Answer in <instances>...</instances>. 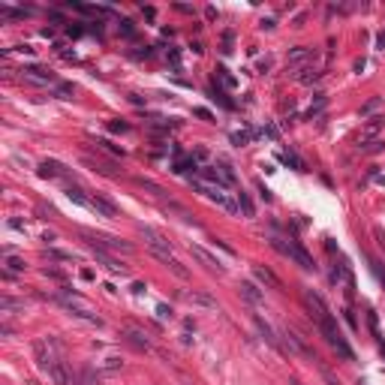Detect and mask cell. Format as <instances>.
I'll return each mask as SVG.
<instances>
[{
    "mask_svg": "<svg viewBox=\"0 0 385 385\" xmlns=\"http://www.w3.org/2000/svg\"><path fill=\"white\" fill-rule=\"evenodd\" d=\"M181 298H184L187 304H196V307H208V310H214V307H217V301L211 298V295H202V292H184Z\"/></svg>",
    "mask_w": 385,
    "mask_h": 385,
    "instance_id": "8",
    "label": "cell"
},
{
    "mask_svg": "<svg viewBox=\"0 0 385 385\" xmlns=\"http://www.w3.org/2000/svg\"><path fill=\"white\" fill-rule=\"evenodd\" d=\"M319 76H322V73H319L316 66H301V69H298V76H295V78H298L301 84H310V81H316Z\"/></svg>",
    "mask_w": 385,
    "mask_h": 385,
    "instance_id": "18",
    "label": "cell"
},
{
    "mask_svg": "<svg viewBox=\"0 0 385 385\" xmlns=\"http://www.w3.org/2000/svg\"><path fill=\"white\" fill-rule=\"evenodd\" d=\"M238 211H244V217H253V202L247 199V192H238Z\"/></svg>",
    "mask_w": 385,
    "mask_h": 385,
    "instance_id": "22",
    "label": "cell"
},
{
    "mask_svg": "<svg viewBox=\"0 0 385 385\" xmlns=\"http://www.w3.org/2000/svg\"><path fill=\"white\" fill-rule=\"evenodd\" d=\"M256 277L262 280V283H268V286H274V289H280L283 283H280V277L271 271V268H265V265H256Z\"/></svg>",
    "mask_w": 385,
    "mask_h": 385,
    "instance_id": "16",
    "label": "cell"
},
{
    "mask_svg": "<svg viewBox=\"0 0 385 385\" xmlns=\"http://www.w3.org/2000/svg\"><path fill=\"white\" fill-rule=\"evenodd\" d=\"M21 78L30 84H55L58 81V76L45 66H21Z\"/></svg>",
    "mask_w": 385,
    "mask_h": 385,
    "instance_id": "5",
    "label": "cell"
},
{
    "mask_svg": "<svg viewBox=\"0 0 385 385\" xmlns=\"http://www.w3.org/2000/svg\"><path fill=\"white\" fill-rule=\"evenodd\" d=\"M91 250H94V256H96V259H99L109 271H115V274H127V265H124V262H117L115 256H109L102 247H91Z\"/></svg>",
    "mask_w": 385,
    "mask_h": 385,
    "instance_id": "7",
    "label": "cell"
},
{
    "mask_svg": "<svg viewBox=\"0 0 385 385\" xmlns=\"http://www.w3.org/2000/svg\"><path fill=\"white\" fill-rule=\"evenodd\" d=\"M39 174H42V178H63L66 169H63L60 163H55V160H45V163L39 166Z\"/></svg>",
    "mask_w": 385,
    "mask_h": 385,
    "instance_id": "14",
    "label": "cell"
},
{
    "mask_svg": "<svg viewBox=\"0 0 385 385\" xmlns=\"http://www.w3.org/2000/svg\"><path fill=\"white\" fill-rule=\"evenodd\" d=\"M51 256L60 259V262H76V256H73V253H63V250H51Z\"/></svg>",
    "mask_w": 385,
    "mask_h": 385,
    "instance_id": "28",
    "label": "cell"
},
{
    "mask_svg": "<svg viewBox=\"0 0 385 385\" xmlns=\"http://www.w3.org/2000/svg\"><path fill=\"white\" fill-rule=\"evenodd\" d=\"M256 325H259V331H262V337H265L271 346H277V337H274V328L265 322V319H262V316H256Z\"/></svg>",
    "mask_w": 385,
    "mask_h": 385,
    "instance_id": "19",
    "label": "cell"
},
{
    "mask_svg": "<svg viewBox=\"0 0 385 385\" xmlns=\"http://www.w3.org/2000/svg\"><path fill=\"white\" fill-rule=\"evenodd\" d=\"M217 76H220V78H223V84H226V87H235V78H232V76H229V73H226V69H223V66H220V69H217Z\"/></svg>",
    "mask_w": 385,
    "mask_h": 385,
    "instance_id": "27",
    "label": "cell"
},
{
    "mask_svg": "<svg viewBox=\"0 0 385 385\" xmlns=\"http://www.w3.org/2000/svg\"><path fill=\"white\" fill-rule=\"evenodd\" d=\"M124 340L130 343V346H135V349H151V340H148V334H142V331H135V328H127L124 331Z\"/></svg>",
    "mask_w": 385,
    "mask_h": 385,
    "instance_id": "9",
    "label": "cell"
},
{
    "mask_svg": "<svg viewBox=\"0 0 385 385\" xmlns=\"http://www.w3.org/2000/svg\"><path fill=\"white\" fill-rule=\"evenodd\" d=\"M238 289H241V298H247L250 304H262V292H259L253 283H247V280H244V283H241Z\"/></svg>",
    "mask_w": 385,
    "mask_h": 385,
    "instance_id": "17",
    "label": "cell"
},
{
    "mask_svg": "<svg viewBox=\"0 0 385 385\" xmlns=\"http://www.w3.org/2000/svg\"><path fill=\"white\" fill-rule=\"evenodd\" d=\"M109 130H112V133H127L130 127L124 124V120H112V124H109Z\"/></svg>",
    "mask_w": 385,
    "mask_h": 385,
    "instance_id": "30",
    "label": "cell"
},
{
    "mask_svg": "<svg viewBox=\"0 0 385 385\" xmlns=\"http://www.w3.org/2000/svg\"><path fill=\"white\" fill-rule=\"evenodd\" d=\"M304 304H307V310H310V316L316 319V325H319V322H325V319L331 316L328 304H325V301H322V298H319V295L313 292V289H307V292H304Z\"/></svg>",
    "mask_w": 385,
    "mask_h": 385,
    "instance_id": "4",
    "label": "cell"
},
{
    "mask_svg": "<svg viewBox=\"0 0 385 385\" xmlns=\"http://www.w3.org/2000/svg\"><path fill=\"white\" fill-rule=\"evenodd\" d=\"M66 196L73 199V202H78V205H84V208H91V199H87L78 187H66Z\"/></svg>",
    "mask_w": 385,
    "mask_h": 385,
    "instance_id": "20",
    "label": "cell"
},
{
    "mask_svg": "<svg viewBox=\"0 0 385 385\" xmlns=\"http://www.w3.org/2000/svg\"><path fill=\"white\" fill-rule=\"evenodd\" d=\"M6 271H24V259H19V256H6Z\"/></svg>",
    "mask_w": 385,
    "mask_h": 385,
    "instance_id": "24",
    "label": "cell"
},
{
    "mask_svg": "<svg viewBox=\"0 0 385 385\" xmlns=\"http://www.w3.org/2000/svg\"><path fill=\"white\" fill-rule=\"evenodd\" d=\"M45 376L55 382V385H69V382H73V376H69V370H66V364H63V361H58Z\"/></svg>",
    "mask_w": 385,
    "mask_h": 385,
    "instance_id": "10",
    "label": "cell"
},
{
    "mask_svg": "<svg viewBox=\"0 0 385 385\" xmlns=\"http://www.w3.org/2000/svg\"><path fill=\"white\" fill-rule=\"evenodd\" d=\"M259 192H262V199H265V202H271V192H268L265 184H259Z\"/></svg>",
    "mask_w": 385,
    "mask_h": 385,
    "instance_id": "33",
    "label": "cell"
},
{
    "mask_svg": "<svg viewBox=\"0 0 385 385\" xmlns=\"http://www.w3.org/2000/svg\"><path fill=\"white\" fill-rule=\"evenodd\" d=\"M196 115H199V117H205V120H211V112H208V109H196Z\"/></svg>",
    "mask_w": 385,
    "mask_h": 385,
    "instance_id": "34",
    "label": "cell"
},
{
    "mask_svg": "<svg viewBox=\"0 0 385 385\" xmlns=\"http://www.w3.org/2000/svg\"><path fill=\"white\" fill-rule=\"evenodd\" d=\"M69 385H96V376H94V370H81L78 376H73Z\"/></svg>",
    "mask_w": 385,
    "mask_h": 385,
    "instance_id": "21",
    "label": "cell"
},
{
    "mask_svg": "<svg viewBox=\"0 0 385 385\" xmlns=\"http://www.w3.org/2000/svg\"><path fill=\"white\" fill-rule=\"evenodd\" d=\"M232 142L235 145H247L250 142V133H232Z\"/></svg>",
    "mask_w": 385,
    "mask_h": 385,
    "instance_id": "29",
    "label": "cell"
},
{
    "mask_svg": "<svg viewBox=\"0 0 385 385\" xmlns=\"http://www.w3.org/2000/svg\"><path fill=\"white\" fill-rule=\"evenodd\" d=\"M138 235L148 241V247H151L154 253H169V250H172V244H169L163 235H156L154 229H148V226H138Z\"/></svg>",
    "mask_w": 385,
    "mask_h": 385,
    "instance_id": "6",
    "label": "cell"
},
{
    "mask_svg": "<svg viewBox=\"0 0 385 385\" xmlns=\"http://www.w3.org/2000/svg\"><path fill=\"white\" fill-rule=\"evenodd\" d=\"M280 160H283V163H289V166H292L295 172H304V163H301V160H298V156H295V154H289V151H286V154H280Z\"/></svg>",
    "mask_w": 385,
    "mask_h": 385,
    "instance_id": "23",
    "label": "cell"
},
{
    "mask_svg": "<svg viewBox=\"0 0 385 385\" xmlns=\"http://www.w3.org/2000/svg\"><path fill=\"white\" fill-rule=\"evenodd\" d=\"M73 94H76V87H73V84H58V96H60V99H69Z\"/></svg>",
    "mask_w": 385,
    "mask_h": 385,
    "instance_id": "26",
    "label": "cell"
},
{
    "mask_svg": "<svg viewBox=\"0 0 385 385\" xmlns=\"http://www.w3.org/2000/svg\"><path fill=\"white\" fill-rule=\"evenodd\" d=\"M319 331H322V334H325V340H328L331 346H334V349H337V355H340V358H346V361H352V358H355V352H352V349H349V343L343 340V334H340V328L334 325V316H328L325 322H319Z\"/></svg>",
    "mask_w": 385,
    "mask_h": 385,
    "instance_id": "1",
    "label": "cell"
},
{
    "mask_svg": "<svg viewBox=\"0 0 385 385\" xmlns=\"http://www.w3.org/2000/svg\"><path fill=\"white\" fill-rule=\"evenodd\" d=\"M33 355H37V364H39V370L48 373L51 367H55L60 361V352H58V343L51 340V337H42L33 343Z\"/></svg>",
    "mask_w": 385,
    "mask_h": 385,
    "instance_id": "2",
    "label": "cell"
},
{
    "mask_svg": "<svg viewBox=\"0 0 385 385\" xmlns=\"http://www.w3.org/2000/svg\"><path fill=\"white\" fill-rule=\"evenodd\" d=\"M271 244H274V250H280V253H283V256H289L292 262H298V265L304 268V271H313V268H316V265H313V256L304 250V247H298V244H295V241H280V238H271Z\"/></svg>",
    "mask_w": 385,
    "mask_h": 385,
    "instance_id": "3",
    "label": "cell"
},
{
    "mask_svg": "<svg viewBox=\"0 0 385 385\" xmlns=\"http://www.w3.org/2000/svg\"><path fill=\"white\" fill-rule=\"evenodd\" d=\"M192 256H196V259L202 262V265H205V268H211V271H217V274L223 271V265H220V259H214V256H211V253H208L205 247H192Z\"/></svg>",
    "mask_w": 385,
    "mask_h": 385,
    "instance_id": "11",
    "label": "cell"
},
{
    "mask_svg": "<svg viewBox=\"0 0 385 385\" xmlns=\"http://www.w3.org/2000/svg\"><path fill=\"white\" fill-rule=\"evenodd\" d=\"M91 211H96V214H102V217H117V208L112 205V202H106V199H91Z\"/></svg>",
    "mask_w": 385,
    "mask_h": 385,
    "instance_id": "13",
    "label": "cell"
},
{
    "mask_svg": "<svg viewBox=\"0 0 385 385\" xmlns=\"http://www.w3.org/2000/svg\"><path fill=\"white\" fill-rule=\"evenodd\" d=\"M304 60H313V48L298 45V48L289 51V66H298V63H304Z\"/></svg>",
    "mask_w": 385,
    "mask_h": 385,
    "instance_id": "15",
    "label": "cell"
},
{
    "mask_svg": "<svg viewBox=\"0 0 385 385\" xmlns=\"http://www.w3.org/2000/svg\"><path fill=\"white\" fill-rule=\"evenodd\" d=\"M135 184H138V187H142V190H151V192H154V196H163V190H160V187H156L154 181H145V178H135Z\"/></svg>",
    "mask_w": 385,
    "mask_h": 385,
    "instance_id": "25",
    "label": "cell"
},
{
    "mask_svg": "<svg viewBox=\"0 0 385 385\" xmlns=\"http://www.w3.org/2000/svg\"><path fill=\"white\" fill-rule=\"evenodd\" d=\"M156 313H160V319H172V310H169L166 304H160V307H156Z\"/></svg>",
    "mask_w": 385,
    "mask_h": 385,
    "instance_id": "32",
    "label": "cell"
},
{
    "mask_svg": "<svg viewBox=\"0 0 385 385\" xmlns=\"http://www.w3.org/2000/svg\"><path fill=\"white\" fill-rule=\"evenodd\" d=\"M370 265H373V271H376V277L385 283V268H382V262H376V259H370Z\"/></svg>",
    "mask_w": 385,
    "mask_h": 385,
    "instance_id": "31",
    "label": "cell"
},
{
    "mask_svg": "<svg viewBox=\"0 0 385 385\" xmlns=\"http://www.w3.org/2000/svg\"><path fill=\"white\" fill-rule=\"evenodd\" d=\"M154 256H156V259H160V262H163V265H169V268H172L174 274H178V277H190V271H187V268H184V265H181V262H178V259H174L172 253H154Z\"/></svg>",
    "mask_w": 385,
    "mask_h": 385,
    "instance_id": "12",
    "label": "cell"
}]
</instances>
